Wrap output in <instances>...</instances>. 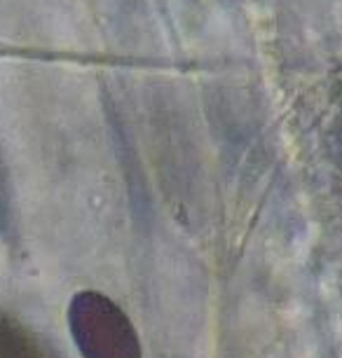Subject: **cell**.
I'll return each instance as SVG.
<instances>
[{"label": "cell", "mask_w": 342, "mask_h": 358, "mask_svg": "<svg viewBox=\"0 0 342 358\" xmlns=\"http://www.w3.org/2000/svg\"><path fill=\"white\" fill-rule=\"evenodd\" d=\"M5 211H8V190H5V173L0 166V225L5 220Z\"/></svg>", "instance_id": "cell-3"}, {"label": "cell", "mask_w": 342, "mask_h": 358, "mask_svg": "<svg viewBox=\"0 0 342 358\" xmlns=\"http://www.w3.org/2000/svg\"><path fill=\"white\" fill-rule=\"evenodd\" d=\"M0 358H55V354L24 323L0 314Z\"/></svg>", "instance_id": "cell-2"}, {"label": "cell", "mask_w": 342, "mask_h": 358, "mask_svg": "<svg viewBox=\"0 0 342 358\" xmlns=\"http://www.w3.org/2000/svg\"><path fill=\"white\" fill-rule=\"evenodd\" d=\"M71 323L85 358H138L131 323L101 293H80L73 302Z\"/></svg>", "instance_id": "cell-1"}]
</instances>
